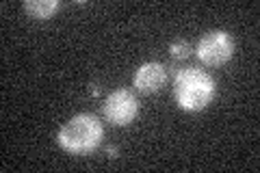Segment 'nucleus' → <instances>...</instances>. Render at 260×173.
<instances>
[{
	"label": "nucleus",
	"mask_w": 260,
	"mask_h": 173,
	"mask_svg": "<svg viewBox=\"0 0 260 173\" xmlns=\"http://www.w3.org/2000/svg\"><path fill=\"white\" fill-rule=\"evenodd\" d=\"M195 54H198L200 63L206 65V67H221L234 56V39L228 30H208L198 41Z\"/></svg>",
	"instance_id": "7ed1b4c3"
},
{
	"label": "nucleus",
	"mask_w": 260,
	"mask_h": 173,
	"mask_svg": "<svg viewBox=\"0 0 260 173\" xmlns=\"http://www.w3.org/2000/svg\"><path fill=\"white\" fill-rule=\"evenodd\" d=\"M167 80V67L158 61H145L135 70L133 76V87L137 93L143 95H154L158 93Z\"/></svg>",
	"instance_id": "39448f33"
},
{
	"label": "nucleus",
	"mask_w": 260,
	"mask_h": 173,
	"mask_svg": "<svg viewBox=\"0 0 260 173\" xmlns=\"http://www.w3.org/2000/svg\"><path fill=\"white\" fill-rule=\"evenodd\" d=\"M104 139L102 121L93 113H78L61 126L56 143L68 154H91L100 147Z\"/></svg>",
	"instance_id": "f03ea898"
},
{
	"label": "nucleus",
	"mask_w": 260,
	"mask_h": 173,
	"mask_svg": "<svg viewBox=\"0 0 260 173\" xmlns=\"http://www.w3.org/2000/svg\"><path fill=\"white\" fill-rule=\"evenodd\" d=\"M89 87H91V89H89V93H91V95H98V93H100V89H98V85H89Z\"/></svg>",
	"instance_id": "1a4fd4ad"
},
{
	"label": "nucleus",
	"mask_w": 260,
	"mask_h": 173,
	"mask_svg": "<svg viewBox=\"0 0 260 173\" xmlns=\"http://www.w3.org/2000/svg\"><path fill=\"white\" fill-rule=\"evenodd\" d=\"M189 54H191V46L186 44V41L176 39V41H172V44H169V56H172L176 63L189 59Z\"/></svg>",
	"instance_id": "0eeeda50"
},
{
	"label": "nucleus",
	"mask_w": 260,
	"mask_h": 173,
	"mask_svg": "<svg viewBox=\"0 0 260 173\" xmlns=\"http://www.w3.org/2000/svg\"><path fill=\"white\" fill-rule=\"evenodd\" d=\"M217 82L208 72L200 67L178 70L174 76V100L184 113H200L213 104Z\"/></svg>",
	"instance_id": "f257e3e1"
},
{
	"label": "nucleus",
	"mask_w": 260,
	"mask_h": 173,
	"mask_svg": "<svg viewBox=\"0 0 260 173\" xmlns=\"http://www.w3.org/2000/svg\"><path fill=\"white\" fill-rule=\"evenodd\" d=\"M139 113V100L130 89H115L104 97L102 104V115L111 126L115 128H126L137 119Z\"/></svg>",
	"instance_id": "20e7f679"
},
{
	"label": "nucleus",
	"mask_w": 260,
	"mask_h": 173,
	"mask_svg": "<svg viewBox=\"0 0 260 173\" xmlns=\"http://www.w3.org/2000/svg\"><path fill=\"white\" fill-rule=\"evenodd\" d=\"M59 3L56 0H26V3L22 5V9L26 11L32 20H48L52 18L59 9Z\"/></svg>",
	"instance_id": "423d86ee"
},
{
	"label": "nucleus",
	"mask_w": 260,
	"mask_h": 173,
	"mask_svg": "<svg viewBox=\"0 0 260 173\" xmlns=\"http://www.w3.org/2000/svg\"><path fill=\"white\" fill-rule=\"evenodd\" d=\"M107 154H109V158H117L119 147H117V145H109V147H107Z\"/></svg>",
	"instance_id": "6e6552de"
}]
</instances>
